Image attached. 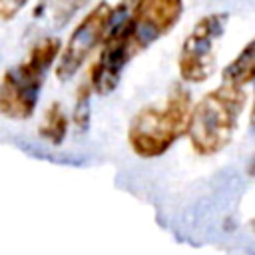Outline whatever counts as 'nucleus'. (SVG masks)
Masks as SVG:
<instances>
[{"mask_svg":"<svg viewBox=\"0 0 255 255\" xmlns=\"http://www.w3.org/2000/svg\"><path fill=\"white\" fill-rule=\"evenodd\" d=\"M191 94L181 84L171 86L163 106L141 108L128 126L129 149L143 159L161 157L185 133L191 116Z\"/></svg>","mask_w":255,"mask_h":255,"instance_id":"nucleus-1","label":"nucleus"},{"mask_svg":"<svg viewBox=\"0 0 255 255\" xmlns=\"http://www.w3.org/2000/svg\"><path fill=\"white\" fill-rule=\"evenodd\" d=\"M245 104V90L225 82H221L215 90L207 92L191 108L185 133L191 149L203 157L223 151L233 139Z\"/></svg>","mask_w":255,"mask_h":255,"instance_id":"nucleus-2","label":"nucleus"},{"mask_svg":"<svg viewBox=\"0 0 255 255\" xmlns=\"http://www.w3.org/2000/svg\"><path fill=\"white\" fill-rule=\"evenodd\" d=\"M116 8L110 2L96 4L72 30L68 42L62 46L56 60V78L66 82L78 74L86 60L104 44L112 24Z\"/></svg>","mask_w":255,"mask_h":255,"instance_id":"nucleus-5","label":"nucleus"},{"mask_svg":"<svg viewBox=\"0 0 255 255\" xmlns=\"http://www.w3.org/2000/svg\"><path fill=\"white\" fill-rule=\"evenodd\" d=\"M221 78L225 84H231L237 88H243L255 82V38L249 40L239 50V54L223 68Z\"/></svg>","mask_w":255,"mask_h":255,"instance_id":"nucleus-8","label":"nucleus"},{"mask_svg":"<svg viewBox=\"0 0 255 255\" xmlns=\"http://www.w3.org/2000/svg\"><path fill=\"white\" fill-rule=\"evenodd\" d=\"M183 16V0H137L128 20L131 58L167 36Z\"/></svg>","mask_w":255,"mask_h":255,"instance_id":"nucleus-6","label":"nucleus"},{"mask_svg":"<svg viewBox=\"0 0 255 255\" xmlns=\"http://www.w3.org/2000/svg\"><path fill=\"white\" fill-rule=\"evenodd\" d=\"M62 42L54 36L38 40L22 62L8 68L0 78V116L12 122H26L34 116L44 78L54 66Z\"/></svg>","mask_w":255,"mask_h":255,"instance_id":"nucleus-3","label":"nucleus"},{"mask_svg":"<svg viewBox=\"0 0 255 255\" xmlns=\"http://www.w3.org/2000/svg\"><path fill=\"white\" fill-rule=\"evenodd\" d=\"M251 229H253V231H255V217H253V219H251Z\"/></svg>","mask_w":255,"mask_h":255,"instance_id":"nucleus-15","label":"nucleus"},{"mask_svg":"<svg viewBox=\"0 0 255 255\" xmlns=\"http://www.w3.org/2000/svg\"><path fill=\"white\" fill-rule=\"evenodd\" d=\"M68 129H70V118L62 108V104L60 102L50 104L38 126V135L50 141L52 145H60L68 135Z\"/></svg>","mask_w":255,"mask_h":255,"instance_id":"nucleus-9","label":"nucleus"},{"mask_svg":"<svg viewBox=\"0 0 255 255\" xmlns=\"http://www.w3.org/2000/svg\"><path fill=\"white\" fill-rule=\"evenodd\" d=\"M88 4V0H40L38 12L50 22L52 28H64Z\"/></svg>","mask_w":255,"mask_h":255,"instance_id":"nucleus-10","label":"nucleus"},{"mask_svg":"<svg viewBox=\"0 0 255 255\" xmlns=\"http://www.w3.org/2000/svg\"><path fill=\"white\" fill-rule=\"evenodd\" d=\"M30 0H0V22L14 20Z\"/></svg>","mask_w":255,"mask_h":255,"instance_id":"nucleus-12","label":"nucleus"},{"mask_svg":"<svg viewBox=\"0 0 255 255\" xmlns=\"http://www.w3.org/2000/svg\"><path fill=\"white\" fill-rule=\"evenodd\" d=\"M247 175H251V177H255V153H253V157H251V161L247 163Z\"/></svg>","mask_w":255,"mask_h":255,"instance_id":"nucleus-13","label":"nucleus"},{"mask_svg":"<svg viewBox=\"0 0 255 255\" xmlns=\"http://www.w3.org/2000/svg\"><path fill=\"white\" fill-rule=\"evenodd\" d=\"M92 94H94V90H92V86L88 84V80L78 88V92H76V100H74V106H72V116H70V120H72V126L80 131V133H84L86 129H88V126H90V116H92V106H90V100H92Z\"/></svg>","mask_w":255,"mask_h":255,"instance_id":"nucleus-11","label":"nucleus"},{"mask_svg":"<svg viewBox=\"0 0 255 255\" xmlns=\"http://www.w3.org/2000/svg\"><path fill=\"white\" fill-rule=\"evenodd\" d=\"M249 120H251V126L255 128V100H253V106H251V114H249Z\"/></svg>","mask_w":255,"mask_h":255,"instance_id":"nucleus-14","label":"nucleus"},{"mask_svg":"<svg viewBox=\"0 0 255 255\" xmlns=\"http://www.w3.org/2000/svg\"><path fill=\"white\" fill-rule=\"evenodd\" d=\"M131 60L129 46H128V20L124 18L118 24H112L104 44L100 46V56L90 68L88 84L92 86L94 94L108 96L112 94L120 80L122 72Z\"/></svg>","mask_w":255,"mask_h":255,"instance_id":"nucleus-7","label":"nucleus"},{"mask_svg":"<svg viewBox=\"0 0 255 255\" xmlns=\"http://www.w3.org/2000/svg\"><path fill=\"white\" fill-rule=\"evenodd\" d=\"M227 26V14L211 12L199 18L179 48L177 72L185 84H203L215 72V48Z\"/></svg>","mask_w":255,"mask_h":255,"instance_id":"nucleus-4","label":"nucleus"}]
</instances>
